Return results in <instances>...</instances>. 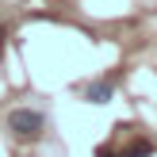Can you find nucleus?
<instances>
[{"instance_id": "3", "label": "nucleus", "mask_w": 157, "mask_h": 157, "mask_svg": "<svg viewBox=\"0 0 157 157\" xmlns=\"http://www.w3.org/2000/svg\"><path fill=\"white\" fill-rule=\"evenodd\" d=\"M150 153H153V146H150V142H138V146H130L123 157H150ZM100 157H107V153H100Z\"/></svg>"}, {"instance_id": "2", "label": "nucleus", "mask_w": 157, "mask_h": 157, "mask_svg": "<svg viewBox=\"0 0 157 157\" xmlns=\"http://www.w3.org/2000/svg\"><path fill=\"white\" fill-rule=\"evenodd\" d=\"M88 100H92V104H107V100H111V84H107V81L88 84Z\"/></svg>"}, {"instance_id": "1", "label": "nucleus", "mask_w": 157, "mask_h": 157, "mask_svg": "<svg viewBox=\"0 0 157 157\" xmlns=\"http://www.w3.org/2000/svg\"><path fill=\"white\" fill-rule=\"evenodd\" d=\"M8 127H12L19 138H38V130H42V115H38V111H27V107H15V111L8 115Z\"/></svg>"}]
</instances>
